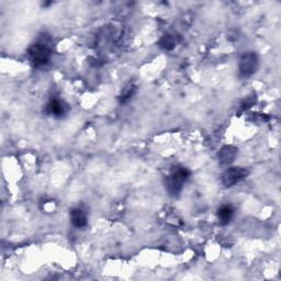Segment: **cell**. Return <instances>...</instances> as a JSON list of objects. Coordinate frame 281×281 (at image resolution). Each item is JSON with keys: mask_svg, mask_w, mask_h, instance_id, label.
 Masks as SVG:
<instances>
[{"mask_svg": "<svg viewBox=\"0 0 281 281\" xmlns=\"http://www.w3.org/2000/svg\"><path fill=\"white\" fill-rule=\"evenodd\" d=\"M256 100H257L256 95H253V96L246 97V98H245V99L243 100L242 104H241V106H242V109H243V110H247L248 108L253 107V106L255 105V103H256Z\"/></svg>", "mask_w": 281, "mask_h": 281, "instance_id": "11", "label": "cell"}, {"mask_svg": "<svg viewBox=\"0 0 281 281\" xmlns=\"http://www.w3.org/2000/svg\"><path fill=\"white\" fill-rule=\"evenodd\" d=\"M239 154V149L233 145H225L223 146L218 153V160L219 163L223 166H228L229 164H232L235 158Z\"/></svg>", "mask_w": 281, "mask_h": 281, "instance_id": "6", "label": "cell"}, {"mask_svg": "<svg viewBox=\"0 0 281 281\" xmlns=\"http://www.w3.org/2000/svg\"><path fill=\"white\" fill-rule=\"evenodd\" d=\"M259 67V57L255 52H245L239 61V73L241 77L248 78L253 76Z\"/></svg>", "mask_w": 281, "mask_h": 281, "instance_id": "3", "label": "cell"}, {"mask_svg": "<svg viewBox=\"0 0 281 281\" xmlns=\"http://www.w3.org/2000/svg\"><path fill=\"white\" fill-rule=\"evenodd\" d=\"M249 170L243 167H229L222 175V183L226 188L234 187L236 184L241 183L242 180L247 178Z\"/></svg>", "mask_w": 281, "mask_h": 281, "instance_id": "4", "label": "cell"}, {"mask_svg": "<svg viewBox=\"0 0 281 281\" xmlns=\"http://www.w3.org/2000/svg\"><path fill=\"white\" fill-rule=\"evenodd\" d=\"M180 41V38L177 34H165L164 37L158 41V46L164 51H171L176 47Z\"/></svg>", "mask_w": 281, "mask_h": 281, "instance_id": "9", "label": "cell"}, {"mask_svg": "<svg viewBox=\"0 0 281 281\" xmlns=\"http://www.w3.org/2000/svg\"><path fill=\"white\" fill-rule=\"evenodd\" d=\"M69 105L60 98H52L45 105L44 112L54 118H63L69 111Z\"/></svg>", "mask_w": 281, "mask_h": 281, "instance_id": "5", "label": "cell"}, {"mask_svg": "<svg viewBox=\"0 0 281 281\" xmlns=\"http://www.w3.org/2000/svg\"><path fill=\"white\" fill-rule=\"evenodd\" d=\"M70 221L76 228H83L88 223L87 212L82 207H76L70 211Z\"/></svg>", "mask_w": 281, "mask_h": 281, "instance_id": "7", "label": "cell"}, {"mask_svg": "<svg viewBox=\"0 0 281 281\" xmlns=\"http://www.w3.org/2000/svg\"><path fill=\"white\" fill-rule=\"evenodd\" d=\"M136 89H138V88H136V86L134 84H129L123 90H122V93L119 97L120 104L124 105V104L129 103L130 100H131L133 98V96L135 95Z\"/></svg>", "mask_w": 281, "mask_h": 281, "instance_id": "10", "label": "cell"}, {"mask_svg": "<svg viewBox=\"0 0 281 281\" xmlns=\"http://www.w3.org/2000/svg\"><path fill=\"white\" fill-rule=\"evenodd\" d=\"M28 55L35 67H42L51 60L52 49L46 41H39L29 47Z\"/></svg>", "mask_w": 281, "mask_h": 281, "instance_id": "2", "label": "cell"}, {"mask_svg": "<svg viewBox=\"0 0 281 281\" xmlns=\"http://www.w3.org/2000/svg\"><path fill=\"white\" fill-rule=\"evenodd\" d=\"M191 172L188 168L182 166H175L165 178V188L172 198H177L182 193L184 186L190 177Z\"/></svg>", "mask_w": 281, "mask_h": 281, "instance_id": "1", "label": "cell"}, {"mask_svg": "<svg viewBox=\"0 0 281 281\" xmlns=\"http://www.w3.org/2000/svg\"><path fill=\"white\" fill-rule=\"evenodd\" d=\"M234 208L231 205H223L218 210V220L220 225H227L233 220L234 217Z\"/></svg>", "mask_w": 281, "mask_h": 281, "instance_id": "8", "label": "cell"}]
</instances>
